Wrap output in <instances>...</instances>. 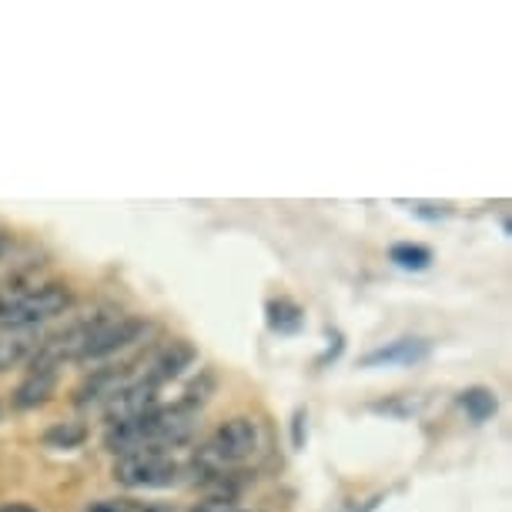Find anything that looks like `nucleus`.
Instances as JSON below:
<instances>
[{
  "label": "nucleus",
  "instance_id": "f257e3e1",
  "mask_svg": "<svg viewBox=\"0 0 512 512\" xmlns=\"http://www.w3.org/2000/svg\"><path fill=\"white\" fill-rule=\"evenodd\" d=\"M195 419L198 409L191 405H171V409H154L148 415H138V419L128 422H111L108 432H104V449H111L114 456H131V452H171L175 446H185L195 432Z\"/></svg>",
  "mask_w": 512,
  "mask_h": 512
},
{
  "label": "nucleus",
  "instance_id": "f03ea898",
  "mask_svg": "<svg viewBox=\"0 0 512 512\" xmlns=\"http://www.w3.org/2000/svg\"><path fill=\"white\" fill-rule=\"evenodd\" d=\"M71 292L64 285H37L31 292L0 302V332H34L71 308Z\"/></svg>",
  "mask_w": 512,
  "mask_h": 512
},
{
  "label": "nucleus",
  "instance_id": "7ed1b4c3",
  "mask_svg": "<svg viewBox=\"0 0 512 512\" xmlns=\"http://www.w3.org/2000/svg\"><path fill=\"white\" fill-rule=\"evenodd\" d=\"M258 452V425L251 419H228L195 452V469H231Z\"/></svg>",
  "mask_w": 512,
  "mask_h": 512
},
{
  "label": "nucleus",
  "instance_id": "20e7f679",
  "mask_svg": "<svg viewBox=\"0 0 512 512\" xmlns=\"http://www.w3.org/2000/svg\"><path fill=\"white\" fill-rule=\"evenodd\" d=\"M181 462L171 459V452H131L114 462L111 476L124 489H168L181 479Z\"/></svg>",
  "mask_w": 512,
  "mask_h": 512
},
{
  "label": "nucleus",
  "instance_id": "39448f33",
  "mask_svg": "<svg viewBox=\"0 0 512 512\" xmlns=\"http://www.w3.org/2000/svg\"><path fill=\"white\" fill-rule=\"evenodd\" d=\"M151 332V325L144 318H104V322L94 328V335L84 345L81 359L77 362H91V359H108V355L128 349V345L141 342L144 335Z\"/></svg>",
  "mask_w": 512,
  "mask_h": 512
},
{
  "label": "nucleus",
  "instance_id": "423d86ee",
  "mask_svg": "<svg viewBox=\"0 0 512 512\" xmlns=\"http://www.w3.org/2000/svg\"><path fill=\"white\" fill-rule=\"evenodd\" d=\"M158 385L151 382H128L124 389H118L104 402V415H108V425L111 422H128V419H138V415H148L158 409Z\"/></svg>",
  "mask_w": 512,
  "mask_h": 512
},
{
  "label": "nucleus",
  "instance_id": "0eeeda50",
  "mask_svg": "<svg viewBox=\"0 0 512 512\" xmlns=\"http://www.w3.org/2000/svg\"><path fill=\"white\" fill-rule=\"evenodd\" d=\"M432 355V342L429 338H395V342H385L379 349L365 352L359 365L362 369H385V365H419Z\"/></svg>",
  "mask_w": 512,
  "mask_h": 512
},
{
  "label": "nucleus",
  "instance_id": "6e6552de",
  "mask_svg": "<svg viewBox=\"0 0 512 512\" xmlns=\"http://www.w3.org/2000/svg\"><path fill=\"white\" fill-rule=\"evenodd\" d=\"M198 362V352H195V345L185 342V338H175L171 345H164L158 359L151 362V369L144 372V382H151V385H161L164 382H175L185 375V369H191V365Z\"/></svg>",
  "mask_w": 512,
  "mask_h": 512
},
{
  "label": "nucleus",
  "instance_id": "1a4fd4ad",
  "mask_svg": "<svg viewBox=\"0 0 512 512\" xmlns=\"http://www.w3.org/2000/svg\"><path fill=\"white\" fill-rule=\"evenodd\" d=\"M54 389H57V369H54V365L31 362V372H27V379L17 385L11 402H14V409H37V405H44L47 399H51Z\"/></svg>",
  "mask_w": 512,
  "mask_h": 512
},
{
  "label": "nucleus",
  "instance_id": "9d476101",
  "mask_svg": "<svg viewBox=\"0 0 512 512\" xmlns=\"http://www.w3.org/2000/svg\"><path fill=\"white\" fill-rule=\"evenodd\" d=\"M124 385H128V372L124 369H101L74 392V402L81 405V409H88V405H101V402H108L118 389H124Z\"/></svg>",
  "mask_w": 512,
  "mask_h": 512
},
{
  "label": "nucleus",
  "instance_id": "9b49d317",
  "mask_svg": "<svg viewBox=\"0 0 512 512\" xmlns=\"http://www.w3.org/2000/svg\"><path fill=\"white\" fill-rule=\"evenodd\" d=\"M265 322L275 335H298L305 328V308L295 298L278 295L265 305Z\"/></svg>",
  "mask_w": 512,
  "mask_h": 512
},
{
  "label": "nucleus",
  "instance_id": "f8f14e48",
  "mask_svg": "<svg viewBox=\"0 0 512 512\" xmlns=\"http://www.w3.org/2000/svg\"><path fill=\"white\" fill-rule=\"evenodd\" d=\"M41 349V335L37 332H0V372L14 369L27 362Z\"/></svg>",
  "mask_w": 512,
  "mask_h": 512
},
{
  "label": "nucleus",
  "instance_id": "ddd939ff",
  "mask_svg": "<svg viewBox=\"0 0 512 512\" xmlns=\"http://www.w3.org/2000/svg\"><path fill=\"white\" fill-rule=\"evenodd\" d=\"M459 405H462V412H466L472 422H486V419H492V415H496L499 399H496V392H492V389L472 385V389L459 392Z\"/></svg>",
  "mask_w": 512,
  "mask_h": 512
},
{
  "label": "nucleus",
  "instance_id": "4468645a",
  "mask_svg": "<svg viewBox=\"0 0 512 512\" xmlns=\"http://www.w3.org/2000/svg\"><path fill=\"white\" fill-rule=\"evenodd\" d=\"M389 262L402 272H425L432 265V248L415 245V241H399L389 248Z\"/></svg>",
  "mask_w": 512,
  "mask_h": 512
},
{
  "label": "nucleus",
  "instance_id": "2eb2a0df",
  "mask_svg": "<svg viewBox=\"0 0 512 512\" xmlns=\"http://www.w3.org/2000/svg\"><path fill=\"white\" fill-rule=\"evenodd\" d=\"M84 439H88L84 422H57L44 432V446L51 449H81Z\"/></svg>",
  "mask_w": 512,
  "mask_h": 512
},
{
  "label": "nucleus",
  "instance_id": "dca6fc26",
  "mask_svg": "<svg viewBox=\"0 0 512 512\" xmlns=\"http://www.w3.org/2000/svg\"><path fill=\"white\" fill-rule=\"evenodd\" d=\"M425 405V399L419 395L405 392V395H395V399H385V402H375L372 409L375 412H385V415H395V419H405V415H415Z\"/></svg>",
  "mask_w": 512,
  "mask_h": 512
},
{
  "label": "nucleus",
  "instance_id": "f3484780",
  "mask_svg": "<svg viewBox=\"0 0 512 512\" xmlns=\"http://www.w3.org/2000/svg\"><path fill=\"white\" fill-rule=\"evenodd\" d=\"M84 512H144V502H134V499H98L91 502Z\"/></svg>",
  "mask_w": 512,
  "mask_h": 512
},
{
  "label": "nucleus",
  "instance_id": "a211bd4d",
  "mask_svg": "<svg viewBox=\"0 0 512 512\" xmlns=\"http://www.w3.org/2000/svg\"><path fill=\"white\" fill-rule=\"evenodd\" d=\"M409 211H412V215H419V218H429V221H439V218L452 215L449 205H436V201H412Z\"/></svg>",
  "mask_w": 512,
  "mask_h": 512
},
{
  "label": "nucleus",
  "instance_id": "6ab92c4d",
  "mask_svg": "<svg viewBox=\"0 0 512 512\" xmlns=\"http://www.w3.org/2000/svg\"><path fill=\"white\" fill-rule=\"evenodd\" d=\"M191 512H258V509H241L235 506V502H221V499H205V502H198Z\"/></svg>",
  "mask_w": 512,
  "mask_h": 512
},
{
  "label": "nucleus",
  "instance_id": "aec40b11",
  "mask_svg": "<svg viewBox=\"0 0 512 512\" xmlns=\"http://www.w3.org/2000/svg\"><path fill=\"white\" fill-rule=\"evenodd\" d=\"M305 422H308V412L298 409L292 415V446L295 449H305Z\"/></svg>",
  "mask_w": 512,
  "mask_h": 512
},
{
  "label": "nucleus",
  "instance_id": "412c9836",
  "mask_svg": "<svg viewBox=\"0 0 512 512\" xmlns=\"http://www.w3.org/2000/svg\"><path fill=\"white\" fill-rule=\"evenodd\" d=\"M0 512H37V509L27 506V502H7V506H0Z\"/></svg>",
  "mask_w": 512,
  "mask_h": 512
},
{
  "label": "nucleus",
  "instance_id": "4be33fe9",
  "mask_svg": "<svg viewBox=\"0 0 512 512\" xmlns=\"http://www.w3.org/2000/svg\"><path fill=\"white\" fill-rule=\"evenodd\" d=\"M7 251H11V235H7V231H0V258H4Z\"/></svg>",
  "mask_w": 512,
  "mask_h": 512
}]
</instances>
